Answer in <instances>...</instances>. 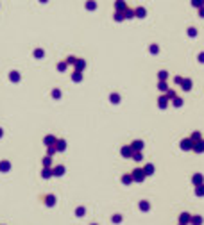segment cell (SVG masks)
I'll use <instances>...</instances> for the list:
<instances>
[{
	"instance_id": "c3c4849f",
	"label": "cell",
	"mask_w": 204,
	"mask_h": 225,
	"mask_svg": "<svg viewBox=\"0 0 204 225\" xmlns=\"http://www.w3.org/2000/svg\"><path fill=\"white\" fill-rule=\"evenodd\" d=\"M41 2H47V0H41Z\"/></svg>"
},
{
	"instance_id": "f546056e",
	"label": "cell",
	"mask_w": 204,
	"mask_h": 225,
	"mask_svg": "<svg viewBox=\"0 0 204 225\" xmlns=\"http://www.w3.org/2000/svg\"><path fill=\"white\" fill-rule=\"evenodd\" d=\"M172 100H174V105H175V107H181V105H183V100H181L179 97H174Z\"/></svg>"
},
{
	"instance_id": "f1b7e54d",
	"label": "cell",
	"mask_w": 204,
	"mask_h": 225,
	"mask_svg": "<svg viewBox=\"0 0 204 225\" xmlns=\"http://www.w3.org/2000/svg\"><path fill=\"white\" fill-rule=\"evenodd\" d=\"M113 223H122V220H124V216L122 215H113Z\"/></svg>"
},
{
	"instance_id": "d6a6232c",
	"label": "cell",
	"mask_w": 204,
	"mask_h": 225,
	"mask_svg": "<svg viewBox=\"0 0 204 225\" xmlns=\"http://www.w3.org/2000/svg\"><path fill=\"white\" fill-rule=\"evenodd\" d=\"M111 102H113V104H118V102H120V95L113 93V95H111Z\"/></svg>"
},
{
	"instance_id": "ac0fdd59",
	"label": "cell",
	"mask_w": 204,
	"mask_h": 225,
	"mask_svg": "<svg viewBox=\"0 0 204 225\" xmlns=\"http://www.w3.org/2000/svg\"><path fill=\"white\" fill-rule=\"evenodd\" d=\"M158 105H159L161 109H165V107L168 105V97H159V100H158Z\"/></svg>"
},
{
	"instance_id": "5b68a950",
	"label": "cell",
	"mask_w": 204,
	"mask_h": 225,
	"mask_svg": "<svg viewBox=\"0 0 204 225\" xmlns=\"http://www.w3.org/2000/svg\"><path fill=\"white\" fill-rule=\"evenodd\" d=\"M56 141H57V138H56L54 134H47V136L43 138V143H45V147H50V145H56Z\"/></svg>"
},
{
	"instance_id": "74e56055",
	"label": "cell",
	"mask_w": 204,
	"mask_h": 225,
	"mask_svg": "<svg viewBox=\"0 0 204 225\" xmlns=\"http://www.w3.org/2000/svg\"><path fill=\"white\" fill-rule=\"evenodd\" d=\"M115 20H116V21H120V20H124V13H120V11H118V13H116V14H115Z\"/></svg>"
},
{
	"instance_id": "f35d334b",
	"label": "cell",
	"mask_w": 204,
	"mask_h": 225,
	"mask_svg": "<svg viewBox=\"0 0 204 225\" xmlns=\"http://www.w3.org/2000/svg\"><path fill=\"white\" fill-rule=\"evenodd\" d=\"M192 4H194L195 7H201L202 6V0H192Z\"/></svg>"
},
{
	"instance_id": "484cf974",
	"label": "cell",
	"mask_w": 204,
	"mask_h": 225,
	"mask_svg": "<svg viewBox=\"0 0 204 225\" xmlns=\"http://www.w3.org/2000/svg\"><path fill=\"white\" fill-rule=\"evenodd\" d=\"M190 139H192V141H199V139H202V136H201V132H199V131H195V132H192V136H190Z\"/></svg>"
},
{
	"instance_id": "60d3db41",
	"label": "cell",
	"mask_w": 204,
	"mask_h": 225,
	"mask_svg": "<svg viewBox=\"0 0 204 225\" xmlns=\"http://www.w3.org/2000/svg\"><path fill=\"white\" fill-rule=\"evenodd\" d=\"M134 14H138V16H143V14H145V9H138V11H134Z\"/></svg>"
},
{
	"instance_id": "f907efd6",
	"label": "cell",
	"mask_w": 204,
	"mask_h": 225,
	"mask_svg": "<svg viewBox=\"0 0 204 225\" xmlns=\"http://www.w3.org/2000/svg\"><path fill=\"white\" fill-rule=\"evenodd\" d=\"M179 225H181V223H179Z\"/></svg>"
},
{
	"instance_id": "7a4b0ae2",
	"label": "cell",
	"mask_w": 204,
	"mask_h": 225,
	"mask_svg": "<svg viewBox=\"0 0 204 225\" xmlns=\"http://www.w3.org/2000/svg\"><path fill=\"white\" fill-rule=\"evenodd\" d=\"M179 147H181V150H184V152H188V150H192V148H194V141H192L190 138H184L183 141L179 143Z\"/></svg>"
},
{
	"instance_id": "3957f363",
	"label": "cell",
	"mask_w": 204,
	"mask_h": 225,
	"mask_svg": "<svg viewBox=\"0 0 204 225\" xmlns=\"http://www.w3.org/2000/svg\"><path fill=\"white\" fill-rule=\"evenodd\" d=\"M66 172V168L63 164H57V166H52V177H63Z\"/></svg>"
},
{
	"instance_id": "9a60e30c",
	"label": "cell",
	"mask_w": 204,
	"mask_h": 225,
	"mask_svg": "<svg viewBox=\"0 0 204 225\" xmlns=\"http://www.w3.org/2000/svg\"><path fill=\"white\" fill-rule=\"evenodd\" d=\"M41 161H43V168H52V155H45Z\"/></svg>"
},
{
	"instance_id": "4dcf8cb0",
	"label": "cell",
	"mask_w": 204,
	"mask_h": 225,
	"mask_svg": "<svg viewBox=\"0 0 204 225\" xmlns=\"http://www.w3.org/2000/svg\"><path fill=\"white\" fill-rule=\"evenodd\" d=\"M43 55H45V52L41 50V48H36V50H34V57L40 59V57H43Z\"/></svg>"
},
{
	"instance_id": "4fadbf2b",
	"label": "cell",
	"mask_w": 204,
	"mask_h": 225,
	"mask_svg": "<svg viewBox=\"0 0 204 225\" xmlns=\"http://www.w3.org/2000/svg\"><path fill=\"white\" fill-rule=\"evenodd\" d=\"M122 155L124 157H133V148H131V145H129V147H122Z\"/></svg>"
},
{
	"instance_id": "d4e9b609",
	"label": "cell",
	"mask_w": 204,
	"mask_h": 225,
	"mask_svg": "<svg viewBox=\"0 0 204 225\" xmlns=\"http://www.w3.org/2000/svg\"><path fill=\"white\" fill-rule=\"evenodd\" d=\"M197 189H195V195L197 196H204V182L202 184H199V186H195Z\"/></svg>"
},
{
	"instance_id": "f6af8a7d",
	"label": "cell",
	"mask_w": 204,
	"mask_h": 225,
	"mask_svg": "<svg viewBox=\"0 0 204 225\" xmlns=\"http://www.w3.org/2000/svg\"><path fill=\"white\" fill-rule=\"evenodd\" d=\"M188 34H190V36H195V34H197V31H195V29H190V31H188Z\"/></svg>"
},
{
	"instance_id": "8fae6325",
	"label": "cell",
	"mask_w": 204,
	"mask_h": 225,
	"mask_svg": "<svg viewBox=\"0 0 204 225\" xmlns=\"http://www.w3.org/2000/svg\"><path fill=\"white\" fill-rule=\"evenodd\" d=\"M73 64H75V70H77V72H82V70L86 68V63H84V59H75V63H73Z\"/></svg>"
},
{
	"instance_id": "681fc988",
	"label": "cell",
	"mask_w": 204,
	"mask_h": 225,
	"mask_svg": "<svg viewBox=\"0 0 204 225\" xmlns=\"http://www.w3.org/2000/svg\"><path fill=\"white\" fill-rule=\"evenodd\" d=\"M92 225H97V223H92Z\"/></svg>"
},
{
	"instance_id": "bcb514c9",
	"label": "cell",
	"mask_w": 204,
	"mask_h": 225,
	"mask_svg": "<svg viewBox=\"0 0 204 225\" xmlns=\"http://www.w3.org/2000/svg\"><path fill=\"white\" fill-rule=\"evenodd\" d=\"M199 61L204 63V52H202V54H199Z\"/></svg>"
},
{
	"instance_id": "7c38bea8",
	"label": "cell",
	"mask_w": 204,
	"mask_h": 225,
	"mask_svg": "<svg viewBox=\"0 0 204 225\" xmlns=\"http://www.w3.org/2000/svg\"><path fill=\"white\" fill-rule=\"evenodd\" d=\"M56 148H57V152H65L66 150V141L65 139H57L56 141Z\"/></svg>"
},
{
	"instance_id": "9c48e42d",
	"label": "cell",
	"mask_w": 204,
	"mask_h": 225,
	"mask_svg": "<svg viewBox=\"0 0 204 225\" xmlns=\"http://www.w3.org/2000/svg\"><path fill=\"white\" fill-rule=\"evenodd\" d=\"M194 152L197 154H202L204 152V139H199V141H195L194 143V148H192Z\"/></svg>"
},
{
	"instance_id": "5bb4252c",
	"label": "cell",
	"mask_w": 204,
	"mask_h": 225,
	"mask_svg": "<svg viewBox=\"0 0 204 225\" xmlns=\"http://www.w3.org/2000/svg\"><path fill=\"white\" fill-rule=\"evenodd\" d=\"M115 7H116V11H120V13H124V11L127 9L124 0H116V2H115Z\"/></svg>"
},
{
	"instance_id": "ba28073f",
	"label": "cell",
	"mask_w": 204,
	"mask_h": 225,
	"mask_svg": "<svg viewBox=\"0 0 204 225\" xmlns=\"http://www.w3.org/2000/svg\"><path fill=\"white\" fill-rule=\"evenodd\" d=\"M0 172H2V174H7V172H11V161H7V159L0 161Z\"/></svg>"
},
{
	"instance_id": "7bdbcfd3",
	"label": "cell",
	"mask_w": 204,
	"mask_h": 225,
	"mask_svg": "<svg viewBox=\"0 0 204 225\" xmlns=\"http://www.w3.org/2000/svg\"><path fill=\"white\" fill-rule=\"evenodd\" d=\"M151 52H152V54H156V52H158V45H152V47H151Z\"/></svg>"
},
{
	"instance_id": "4316f807",
	"label": "cell",
	"mask_w": 204,
	"mask_h": 225,
	"mask_svg": "<svg viewBox=\"0 0 204 225\" xmlns=\"http://www.w3.org/2000/svg\"><path fill=\"white\" fill-rule=\"evenodd\" d=\"M9 79L13 82H20V73H18V72H11L9 73Z\"/></svg>"
},
{
	"instance_id": "d6986e66",
	"label": "cell",
	"mask_w": 204,
	"mask_h": 225,
	"mask_svg": "<svg viewBox=\"0 0 204 225\" xmlns=\"http://www.w3.org/2000/svg\"><path fill=\"white\" fill-rule=\"evenodd\" d=\"M190 223H192V225H202V216H199V215L192 216V220H190Z\"/></svg>"
},
{
	"instance_id": "1f68e13d",
	"label": "cell",
	"mask_w": 204,
	"mask_h": 225,
	"mask_svg": "<svg viewBox=\"0 0 204 225\" xmlns=\"http://www.w3.org/2000/svg\"><path fill=\"white\" fill-rule=\"evenodd\" d=\"M158 77H159V81H167V79H168V73H167V72L163 70V72L158 73Z\"/></svg>"
},
{
	"instance_id": "8d00e7d4",
	"label": "cell",
	"mask_w": 204,
	"mask_h": 225,
	"mask_svg": "<svg viewBox=\"0 0 204 225\" xmlns=\"http://www.w3.org/2000/svg\"><path fill=\"white\" fill-rule=\"evenodd\" d=\"M52 97H54V98H61V91H59V90H54V91H52Z\"/></svg>"
},
{
	"instance_id": "ffe728a7",
	"label": "cell",
	"mask_w": 204,
	"mask_h": 225,
	"mask_svg": "<svg viewBox=\"0 0 204 225\" xmlns=\"http://www.w3.org/2000/svg\"><path fill=\"white\" fill-rule=\"evenodd\" d=\"M143 172H145V175H152L154 174V164H145V166H143Z\"/></svg>"
},
{
	"instance_id": "ab89813d",
	"label": "cell",
	"mask_w": 204,
	"mask_h": 225,
	"mask_svg": "<svg viewBox=\"0 0 204 225\" xmlns=\"http://www.w3.org/2000/svg\"><path fill=\"white\" fill-rule=\"evenodd\" d=\"M73 63H75V57H73V55H70V57L66 59V64H73Z\"/></svg>"
},
{
	"instance_id": "277c9868",
	"label": "cell",
	"mask_w": 204,
	"mask_h": 225,
	"mask_svg": "<svg viewBox=\"0 0 204 225\" xmlns=\"http://www.w3.org/2000/svg\"><path fill=\"white\" fill-rule=\"evenodd\" d=\"M57 202V198H56V195H47V196H43V204L47 205V207H54Z\"/></svg>"
},
{
	"instance_id": "e575fe53",
	"label": "cell",
	"mask_w": 204,
	"mask_h": 225,
	"mask_svg": "<svg viewBox=\"0 0 204 225\" xmlns=\"http://www.w3.org/2000/svg\"><path fill=\"white\" fill-rule=\"evenodd\" d=\"M57 70H59V72H65V70H66V61L59 63V64H57Z\"/></svg>"
},
{
	"instance_id": "44dd1931",
	"label": "cell",
	"mask_w": 204,
	"mask_h": 225,
	"mask_svg": "<svg viewBox=\"0 0 204 225\" xmlns=\"http://www.w3.org/2000/svg\"><path fill=\"white\" fill-rule=\"evenodd\" d=\"M41 177H43V179H50L52 177V168H43V170H41Z\"/></svg>"
},
{
	"instance_id": "6da1fadb",
	"label": "cell",
	"mask_w": 204,
	"mask_h": 225,
	"mask_svg": "<svg viewBox=\"0 0 204 225\" xmlns=\"http://www.w3.org/2000/svg\"><path fill=\"white\" fill-rule=\"evenodd\" d=\"M131 177H133L134 182H143L147 175H145V172H143V168H136L133 174H131Z\"/></svg>"
},
{
	"instance_id": "30bf717a",
	"label": "cell",
	"mask_w": 204,
	"mask_h": 225,
	"mask_svg": "<svg viewBox=\"0 0 204 225\" xmlns=\"http://www.w3.org/2000/svg\"><path fill=\"white\" fill-rule=\"evenodd\" d=\"M202 182H204L202 174H195L194 177H192V184L194 186H199V184H202Z\"/></svg>"
},
{
	"instance_id": "83f0119b",
	"label": "cell",
	"mask_w": 204,
	"mask_h": 225,
	"mask_svg": "<svg viewBox=\"0 0 204 225\" xmlns=\"http://www.w3.org/2000/svg\"><path fill=\"white\" fill-rule=\"evenodd\" d=\"M57 152V148H56V145H50V147H47V155H54V154Z\"/></svg>"
},
{
	"instance_id": "603a6c76",
	"label": "cell",
	"mask_w": 204,
	"mask_h": 225,
	"mask_svg": "<svg viewBox=\"0 0 204 225\" xmlns=\"http://www.w3.org/2000/svg\"><path fill=\"white\" fill-rule=\"evenodd\" d=\"M140 209H142L143 213H147V211L151 209V204H149L147 200H142V202H140Z\"/></svg>"
},
{
	"instance_id": "cb8c5ba5",
	"label": "cell",
	"mask_w": 204,
	"mask_h": 225,
	"mask_svg": "<svg viewBox=\"0 0 204 225\" xmlns=\"http://www.w3.org/2000/svg\"><path fill=\"white\" fill-rule=\"evenodd\" d=\"M86 215V207H82V205H79L77 209H75V216H79V218H82V216Z\"/></svg>"
},
{
	"instance_id": "8992f818",
	"label": "cell",
	"mask_w": 204,
	"mask_h": 225,
	"mask_svg": "<svg viewBox=\"0 0 204 225\" xmlns=\"http://www.w3.org/2000/svg\"><path fill=\"white\" fill-rule=\"evenodd\" d=\"M143 147H145V143H143L142 139H136V141H133V143H131V148H133V152H142Z\"/></svg>"
},
{
	"instance_id": "7dc6e473",
	"label": "cell",
	"mask_w": 204,
	"mask_h": 225,
	"mask_svg": "<svg viewBox=\"0 0 204 225\" xmlns=\"http://www.w3.org/2000/svg\"><path fill=\"white\" fill-rule=\"evenodd\" d=\"M2 136H4V131H2V129H0V138H2Z\"/></svg>"
},
{
	"instance_id": "7402d4cb",
	"label": "cell",
	"mask_w": 204,
	"mask_h": 225,
	"mask_svg": "<svg viewBox=\"0 0 204 225\" xmlns=\"http://www.w3.org/2000/svg\"><path fill=\"white\" fill-rule=\"evenodd\" d=\"M72 81L73 82H81L82 81V72H77V70H75L73 75H72Z\"/></svg>"
},
{
	"instance_id": "2e32d148",
	"label": "cell",
	"mask_w": 204,
	"mask_h": 225,
	"mask_svg": "<svg viewBox=\"0 0 204 225\" xmlns=\"http://www.w3.org/2000/svg\"><path fill=\"white\" fill-rule=\"evenodd\" d=\"M134 181H133V177H131V174H125L122 177V184H125V186H129V184H133Z\"/></svg>"
},
{
	"instance_id": "52a82bcc",
	"label": "cell",
	"mask_w": 204,
	"mask_h": 225,
	"mask_svg": "<svg viewBox=\"0 0 204 225\" xmlns=\"http://www.w3.org/2000/svg\"><path fill=\"white\" fill-rule=\"evenodd\" d=\"M190 220H192V215H190V213H181V215H179V223L181 225H188Z\"/></svg>"
},
{
	"instance_id": "d590c367",
	"label": "cell",
	"mask_w": 204,
	"mask_h": 225,
	"mask_svg": "<svg viewBox=\"0 0 204 225\" xmlns=\"http://www.w3.org/2000/svg\"><path fill=\"white\" fill-rule=\"evenodd\" d=\"M86 7H88V9H95L97 6H95V2H93V0H90V2H86Z\"/></svg>"
},
{
	"instance_id": "b9f144b4",
	"label": "cell",
	"mask_w": 204,
	"mask_h": 225,
	"mask_svg": "<svg viewBox=\"0 0 204 225\" xmlns=\"http://www.w3.org/2000/svg\"><path fill=\"white\" fill-rule=\"evenodd\" d=\"M167 97H168V98H174V97H175V93L170 91V90H167Z\"/></svg>"
},
{
	"instance_id": "836d02e7",
	"label": "cell",
	"mask_w": 204,
	"mask_h": 225,
	"mask_svg": "<svg viewBox=\"0 0 204 225\" xmlns=\"http://www.w3.org/2000/svg\"><path fill=\"white\" fill-rule=\"evenodd\" d=\"M158 88H159L161 91H167V90H168V86L165 84V81H161V82H159V84H158Z\"/></svg>"
},
{
	"instance_id": "ee69618b",
	"label": "cell",
	"mask_w": 204,
	"mask_h": 225,
	"mask_svg": "<svg viewBox=\"0 0 204 225\" xmlns=\"http://www.w3.org/2000/svg\"><path fill=\"white\" fill-rule=\"evenodd\" d=\"M174 81H175V84H181V82H183V77H175Z\"/></svg>"
},
{
	"instance_id": "e0dca14e",
	"label": "cell",
	"mask_w": 204,
	"mask_h": 225,
	"mask_svg": "<svg viewBox=\"0 0 204 225\" xmlns=\"http://www.w3.org/2000/svg\"><path fill=\"white\" fill-rule=\"evenodd\" d=\"M181 86H183L184 91H190V90H192V81H190V79H183Z\"/></svg>"
}]
</instances>
